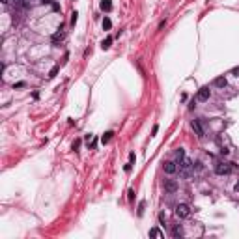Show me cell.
I'll list each match as a JSON object with an SVG mask.
<instances>
[{
	"instance_id": "obj_1",
	"label": "cell",
	"mask_w": 239,
	"mask_h": 239,
	"mask_svg": "<svg viewBox=\"0 0 239 239\" xmlns=\"http://www.w3.org/2000/svg\"><path fill=\"white\" fill-rule=\"evenodd\" d=\"M189 215H191V208H189L187 204L176 206V217H178V219H187Z\"/></svg>"
},
{
	"instance_id": "obj_2",
	"label": "cell",
	"mask_w": 239,
	"mask_h": 239,
	"mask_svg": "<svg viewBox=\"0 0 239 239\" xmlns=\"http://www.w3.org/2000/svg\"><path fill=\"white\" fill-rule=\"evenodd\" d=\"M191 168H193V161L191 159H181L179 161V172H181V176H189V172H191Z\"/></svg>"
},
{
	"instance_id": "obj_3",
	"label": "cell",
	"mask_w": 239,
	"mask_h": 239,
	"mask_svg": "<svg viewBox=\"0 0 239 239\" xmlns=\"http://www.w3.org/2000/svg\"><path fill=\"white\" fill-rule=\"evenodd\" d=\"M215 172H217L219 176H226V174L232 172V166H230V163H219V165L215 166Z\"/></svg>"
},
{
	"instance_id": "obj_4",
	"label": "cell",
	"mask_w": 239,
	"mask_h": 239,
	"mask_svg": "<svg viewBox=\"0 0 239 239\" xmlns=\"http://www.w3.org/2000/svg\"><path fill=\"white\" fill-rule=\"evenodd\" d=\"M209 95H211L209 88H208V86H204V88H200V90H198L196 99H198V101H208V99H209Z\"/></svg>"
},
{
	"instance_id": "obj_5",
	"label": "cell",
	"mask_w": 239,
	"mask_h": 239,
	"mask_svg": "<svg viewBox=\"0 0 239 239\" xmlns=\"http://www.w3.org/2000/svg\"><path fill=\"white\" fill-rule=\"evenodd\" d=\"M191 127H193V131L196 133V136H198V138H204V129H202V123H200L198 120H193Z\"/></svg>"
},
{
	"instance_id": "obj_6",
	"label": "cell",
	"mask_w": 239,
	"mask_h": 239,
	"mask_svg": "<svg viewBox=\"0 0 239 239\" xmlns=\"http://www.w3.org/2000/svg\"><path fill=\"white\" fill-rule=\"evenodd\" d=\"M163 168H165V174H168V176H172V174H176V172H178V165H176V163H172V161H166Z\"/></svg>"
},
{
	"instance_id": "obj_7",
	"label": "cell",
	"mask_w": 239,
	"mask_h": 239,
	"mask_svg": "<svg viewBox=\"0 0 239 239\" xmlns=\"http://www.w3.org/2000/svg\"><path fill=\"white\" fill-rule=\"evenodd\" d=\"M165 191L166 193H176L178 191V181L176 179H165Z\"/></svg>"
},
{
	"instance_id": "obj_8",
	"label": "cell",
	"mask_w": 239,
	"mask_h": 239,
	"mask_svg": "<svg viewBox=\"0 0 239 239\" xmlns=\"http://www.w3.org/2000/svg\"><path fill=\"white\" fill-rule=\"evenodd\" d=\"M213 84H215L217 88H226V84H228V82H226V79H224V77H217V79L213 80Z\"/></svg>"
},
{
	"instance_id": "obj_9",
	"label": "cell",
	"mask_w": 239,
	"mask_h": 239,
	"mask_svg": "<svg viewBox=\"0 0 239 239\" xmlns=\"http://www.w3.org/2000/svg\"><path fill=\"white\" fill-rule=\"evenodd\" d=\"M101 9H103V11H110V9H112V2H110V0H103V2H101Z\"/></svg>"
},
{
	"instance_id": "obj_10",
	"label": "cell",
	"mask_w": 239,
	"mask_h": 239,
	"mask_svg": "<svg viewBox=\"0 0 239 239\" xmlns=\"http://www.w3.org/2000/svg\"><path fill=\"white\" fill-rule=\"evenodd\" d=\"M112 135H114L112 131H108V133H105V135H103V138H101V140H103V144H107V142H108V140L112 138Z\"/></svg>"
},
{
	"instance_id": "obj_11",
	"label": "cell",
	"mask_w": 239,
	"mask_h": 239,
	"mask_svg": "<svg viewBox=\"0 0 239 239\" xmlns=\"http://www.w3.org/2000/svg\"><path fill=\"white\" fill-rule=\"evenodd\" d=\"M110 43H112V37H107V39H103L101 47H103V49H108V47H110Z\"/></svg>"
},
{
	"instance_id": "obj_12",
	"label": "cell",
	"mask_w": 239,
	"mask_h": 239,
	"mask_svg": "<svg viewBox=\"0 0 239 239\" xmlns=\"http://www.w3.org/2000/svg\"><path fill=\"white\" fill-rule=\"evenodd\" d=\"M58 39H64V32H56V34L52 36V41H54V43H56Z\"/></svg>"
},
{
	"instance_id": "obj_13",
	"label": "cell",
	"mask_w": 239,
	"mask_h": 239,
	"mask_svg": "<svg viewBox=\"0 0 239 239\" xmlns=\"http://www.w3.org/2000/svg\"><path fill=\"white\" fill-rule=\"evenodd\" d=\"M176 157H178V159H179V161H181V159H183V157H185V150H183V148H179V150H178V151H176Z\"/></svg>"
},
{
	"instance_id": "obj_14",
	"label": "cell",
	"mask_w": 239,
	"mask_h": 239,
	"mask_svg": "<svg viewBox=\"0 0 239 239\" xmlns=\"http://www.w3.org/2000/svg\"><path fill=\"white\" fill-rule=\"evenodd\" d=\"M110 26H112V22H110V19H108V17H105V21H103V28H107V30H108Z\"/></svg>"
},
{
	"instance_id": "obj_15",
	"label": "cell",
	"mask_w": 239,
	"mask_h": 239,
	"mask_svg": "<svg viewBox=\"0 0 239 239\" xmlns=\"http://www.w3.org/2000/svg\"><path fill=\"white\" fill-rule=\"evenodd\" d=\"M150 234H151V236H155V237H163V234H161L157 228H151V230H150Z\"/></svg>"
},
{
	"instance_id": "obj_16",
	"label": "cell",
	"mask_w": 239,
	"mask_h": 239,
	"mask_svg": "<svg viewBox=\"0 0 239 239\" xmlns=\"http://www.w3.org/2000/svg\"><path fill=\"white\" fill-rule=\"evenodd\" d=\"M58 69H60L58 65H56V67H52V69H50V73H49V77H50V79H52V77H56V73H58Z\"/></svg>"
},
{
	"instance_id": "obj_17",
	"label": "cell",
	"mask_w": 239,
	"mask_h": 239,
	"mask_svg": "<svg viewBox=\"0 0 239 239\" xmlns=\"http://www.w3.org/2000/svg\"><path fill=\"white\" fill-rule=\"evenodd\" d=\"M144 213V202H140V206H138V215H142Z\"/></svg>"
},
{
	"instance_id": "obj_18",
	"label": "cell",
	"mask_w": 239,
	"mask_h": 239,
	"mask_svg": "<svg viewBox=\"0 0 239 239\" xmlns=\"http://www.w3.org/2000/svg\"><path fill=\"white\" fill-rule=\"evenodd\" d=\"M174 236H181V228H179V226L174 228Z\"/></svg>"
},
{
	"instance_id": "obj_19",
	"label": "cell",
	"mask_w": 239,
	"mask_h": 239,
	"mask_svg": "<svg viewBox=\"0 0 239 239\" xmlns=\"http://www.w3.org/2000/svg\"><path fill=\"white\" fill-rule=\"evenodd\" d=\"M232 73H234L236 77H239V67H234V69H232Z\"/></svg>"
},
{
	"instance_id": "obj_20",
	"label": "cell",
	"mask_w": 239,
	"mask_h": 239,
	"mask_svg": "<svg viewBox=\"0 0 239 239\" xmlns=\"http://www.w3.org/2000/svg\"><path fill=\"white\" fill-rule=\"evenodd\" d=\"M41 2H43V4H50L52 0H41Z\"/></svg>"
},
{
	"instance_id": "obj_21",
	"label": "cell",
	"mask_w": 239,
	"mask_h": 239,
	"mask_svg": "<svg viewBox=\"0 0 239 239\" xmlns=\"http://www.w3.org/2000/svg\"><path fill=\"white\" fill-rule=\"evenodd\" d=\"M236 191H239V181H237V185H236Z\"/></svg>"
},
{
	"instance_id": "obj_22",
	"label": "cell",
	"mask_w": 239,
	"mask_h": 239,
	"mask_svg": "<svg viewBox=\"0 0 239 239\" xmlns=\"http://www.w3.org/2000/svg\"><path fill=\"white\" fill-rule=\"evenodd\" d=\"M2 2H4V4H9V0H2Z\"/></svg>"
}]
</instances>
